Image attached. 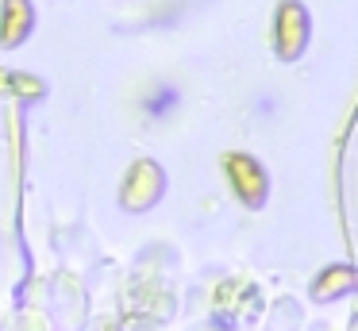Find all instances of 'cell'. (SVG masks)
Here are the masks:
<instances>
[{"instance_id": "6da1fadb", "label": "cell", "mask_w": 358, "mask_h": 331, "mask_svg": "<svg viewBox=\"0 0 358 331\" xmlns=\"http://www.w3.org/2000/svg\"><path fill=\"white\" fill-rule=\"evenodd\" d=\"M227 166H231V181L239 185V197L247 200V204H258L262 192H266V177H262V169H258V162H250L239 154V158H231Z\"/></svg>"}, {"instance_id": "7a4b0ae2", "label": "cell", "mask_w": 358, "mask_h": 331, "mask_svg": "<svg viewBox=\"0 0 358 331\" xmlns=\"http://www.w3.org/2000/svg\"><path fill=\"white\" fill-rule=\"evenodd\" d=\"M355 285H358V274L350 266H331L327 274L316 277V289H312V293H316L320 300H327V297H339V293L355 289Z\"/></svg>"}]
</instances>
